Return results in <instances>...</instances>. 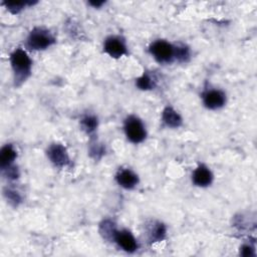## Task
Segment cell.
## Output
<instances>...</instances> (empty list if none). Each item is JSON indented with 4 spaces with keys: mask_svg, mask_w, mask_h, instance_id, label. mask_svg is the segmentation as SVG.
I'll return each instance as SVG.
<instances>
[{
    "mask_svg": "<svg viewBox=\"0 0 257 257\" xmlns=\"http://www.w3.org/2000/svg\"><path fill=\"white\" fill-rule=\"evenodd\" d=\"M10 62L14 73L15 84L19 86L29 77L31 72V60L22 50H16L10 57Z\"/></svg>",
    "mask_w": 257,
    "mask_h": 257,
    "instance_id": "cell-1",
    "label": "cell"
},
{
    "mask_svg": "<svg viewBox=\"0 0 257 257\" xmlns=\"http://www.w3.org/2000/svg\"><path fill=\"white\" fill-rule=\"evenodd\" d=\"M55 42V37L52 33L43 29H33L28 37V46L30 50L43 51L46 50Z\"/></svg>",
    "mask_w": 257,
    "mask_h": 257,
    "instance_id": "cell-2",
    "label": "cell"
},
{
    "mask_svg": "<svg viewBox=\"0 0 257 257\" xmlns=\"http://www.w3.org/2000/svg\"><path fill=\"white\" fill-rule=\"evenodd\" d=\"M125 132L132 143L139 144L146 138V130L143 123L134 115L129 116L125 122Z\"/></svg>",
    "mask_w": 257,
    "mask_h": 257,
    "instance_id": "cell-3",
    "label": "cell"
},
{
    "mask_svg": "<svg viewBox=\"0 0 257 257\" xmlns=\"http://www.w3.org/2000/svg\"><path fill=\"white\" fill-rule=\"evenodd\" d=\"M150 53L157 61L168 63L174 58V46L165 40H157L151 45Z\"/></svg>",
    "mask_w": 257,
    "mask_h": 257,
    "instance_id": "cell-4",
    "label": "cell"
},
{
    "mask_svg": "<svg viewBox=\"0 0 257 257\" xmlns=\"http://www.w3.org/2000/svg\"><path fill=\"white\" fill-rule=\"evenodd\" d=\"M105 52L114 58H119L127 54V48L121 38L111 36L105 41Z\"/></svg>",
    "mask_w": 257,
    "mask_h": 257,
    "instance_id": "cell-5",
    "label": "cell"
},
{
    "mask_svg": "<svg viewBox=\"0 0 257 257\" xmlns=\"http://www.w3.org/2000/svg\"><path fill=\"white\" fill-rule=\"evenodd\" d=\"M203 102L206 108L210 110L220 109L225 105L226 98L224 92L218 89L208 90L203 95Z\"/></svg>",
    "mask_w": 257,
    "mask_h": 257,
    "instance_id": "cell-6",
    "label": "cell"
},
{
    "mask_svg": "<svg viewBox=\"0 0 257 257\" xmlns=\"http://www.w3.org/2000/svg\"><path fill=\"white\" fill-rule=\"evenodd\" d=\"M50 160L57 167H64L69 163L68 154L65 148L59 144H56L50 147L48 151Z\"/></svg>",
    "mask_w": 257,
    "mask_h": 257,
    "instance_id": "cell-7",
    "label": "cell"
},
{
    "mask_svg": "<svg viewBox=\"0 0 257 257\" xmlns=\"http://www.w3.org/2000/svg\"><path fill=\"white\" fill-rule=\"evenodd\" d=\"M114 241L118 243L120 247L123 248V250L133 253L137 250L138 244L135 239V237L132 235V233L123 230V231H116L115 236H114Z\"/></svg>",
    "mask_w": 257,
    "mask_h": 257,
    "instance_id": "cell-8",
    "label": "cell"
},
{
    "mask_svg": "<svg viewBox=\"0 0 257 257\" xmlns=\"http://www.w3.org/2000/svg\"><path fill=\"white\" fill-rule=\"evenodd\" d=\"M116 182L119 183L120 186H122L125 189H133L137 186L139 179L138 176L132 172L131 170L124 169L120 170L119 173L116 174Z\"/></svg>",
    "mask_w": 257,
    "mask_h": 257,
    "instance_id": "cell-9",
    "label": "cell"
},
{
    "mask_svg": "<svg viewBox=\"0 0 257 257\" xmlns=\"http://www.w3.org/2000/svg\"><path fill=\"white\" fill-rule=\"evenodd\" d=\"M213 175L206 166L200 165L193 173V182L199 187H207L212 183Z\"/></svg>",
    "mask_w": 257,
    "mask_h": 257,
    "instance_id": "cell-10",
    "label": "cell"
},
{
    "mask_svg": "<svg viewBox=\"0 0 257 257\" xmlns=\"http://www.w3.org/2000/svg\"><path fill=\"white\" fill-rule=\"evenodd\" d=\"M162 119L169 128H179L182 125V118L180 114L170 107L166 108L163 112Z\"/></svg>",
    "mask_w": 257,
    "mask_h": 257,
    "instance_id": "cell-11",
    "label": "cell"
},
{
    "mask_svg": "<svg viewBox=\"0 0 257 257\" xmlns=\"http://www.w3.org/2000/svg\"><path fill=\"white\" fill-rule=\"evenodd\" d=\"M16 158V152L11 145H6L0 152V166L1 169H6L11 166L13 161Z\"/></svg>",
    "mask_w": 257,
    "mask_h": 257,
    "instance_id": "cell-12",
    "label": "cell"
},
{
    "mask_svg": "<svg viewBox=\"0 0 257 257\" xmlns=\"http://www.w3.org/2000/svg\"><path fill=\"white\" fill-rule=\"evenodd\" d=\"M149 235L151 242L162 241L166 235V227L160 222H154L149 229Z\"/></svg>",
    "mask_w": 257,
    "mask_h": 257,
    "instance_id": "cell-13",
    "label": "cell"
},
{
    "mask_svg": "<svg viewBox=\"0 0 257 257\" xmlns=\"http://www.w3.org/2000/svg\"><path fill=\"white\" fill-rule=\"evenodd\" d=\"M100 231H101V234L104 236V238H106L108 240H111V239L114 240L116 230H115L114 224L112 221H109V220L104 221L101 224Z\"/></svg>",
    "mask_w": 257,
    "mask_h": 257,
    "instance_id": "cell-14",
    "label": "cell"
},
{
    "mask_svg": "<svg viewBox=\"0 0 257 257\" xmlns=\"http://www.w3.org/2000/svg\"><path fill=\"white\" fill-rule=\"evenodd\" d=\"M190 57L189 49L185 45L181 46H174V58L178 59L181 62H186Z\"/></svg>",
    "mask_w": 257,
    "mask_h": 257,
    "instance_id": "cell-15",
    "label": "cell"
},
{
    "mask_svg": "<svg viewBox=\"0 0 257 257\" xmlns=\"http://www.w3.org/2000/svg\"><path fill=\"white\" fill-rule=\"evenodd\" d=\"M82 127L86 133H92L98 127V120L95 116L87 115L82 120Z\"/></svg>",
    "mask_w": 257,
    "mask_h": 257,
    "instance_id": "cell-16",
    "label": "cell"
},
{
    "mask_svg": "<svg viewBox=\"0 0 257 257\" xmlns=\"http://www.w3.org/2000/svg\"><path fill=\"white\" fill-rule=\"evenodd\" d=\"M32 2H25V1H10V2H4V5L6 8L13 14L18 13L22 8H25L26 5H31Z\"/></svg>",
    "mask_w": 257,
    "mask_h": 257,
    "instance_id": "cell-17",
    "label": "cell"
},
{
    "mask_svg": "<svg viewBox=\"0 0 257 257\" xmlns=\"http://www.w3.org/2000/svg\"><path fill=\"white\" fill-rule=\"evenodd\" d=\"M137 86L140 89H143V90L151 89L153 87V81H152V79L149 76L144 75L143 77L139 78L137 80Z\"/></svg>",
    "mask_w": 257,
    "mask_h": 257,
    "instance_id": "cell-18",
    "label": "cell"
},
{
    "mask_svg": "<svg viewBox=\"0 0 257 257\" xmlns=\"http://www.w3.org/2000/svg\"><path fill=\"white\" fill-rule=\"evenodd\" d=\"M4 195L6 196L7 200H9V202L12 203V204H14V205H17V204L20 202V200H21L20 195H19L17 192H15L14 190L7 189V190L4 192Z\"/></svg>",
    "mask_w": 257,
    "mask_h": 257,
    "instance_id": "cell-19",
    "label": "cell"
},
{
    "mask_svg": "<svg viewBox=\"0 0 257 257\" xmlns=\"http://www.w3.org/2000/svg\"><path fill=\"white\" fill-rule=\"evenodd\" d=\"M4 173H5V176H7V178L9 179H15L18 177V172H17V169H15V167H8L6 169H3Z\"/></svg>",
    "mask_w": 257,
    "mask_h": 257,
    "instance_id": "cell-20",
    "label": "cell"
},
{
    "mask_svg": "<svg viewBox=\"0 0 257 257\" xmlns=\"http://www.w3.org/2000/svg\"><path fill=\"white\" fill-rule=\"evenodd\" d=\"M253 254H254V253H253V249H252L250 246L245 245V246L242 247V249H241V255H242V256H244V257H250V256H252Z\"/></svg>",
    "mask_w": 257,
    "mask_h": 257,
    "instance_id": "cell-21",
    "label": "cell"
},
{
    "mask_svg": "<svg viewBox=\"0 0 257 257\" xmlns=\"http://www.w3.org/2000/svg\"><path fill=\"white\" fill-rule=\"evenodd\" d=\"M104 3H105L104 1H101V2H98V1H97V2H93V1H91V2H89V4H90V5H92L93 7H97V8L101 7V6H102Z\"/></svg>",
    "mask_w": 257,
    "mask_h": 257,
    "instance_id": "cell-22",
    "label": "cell"
}]
</instances>
